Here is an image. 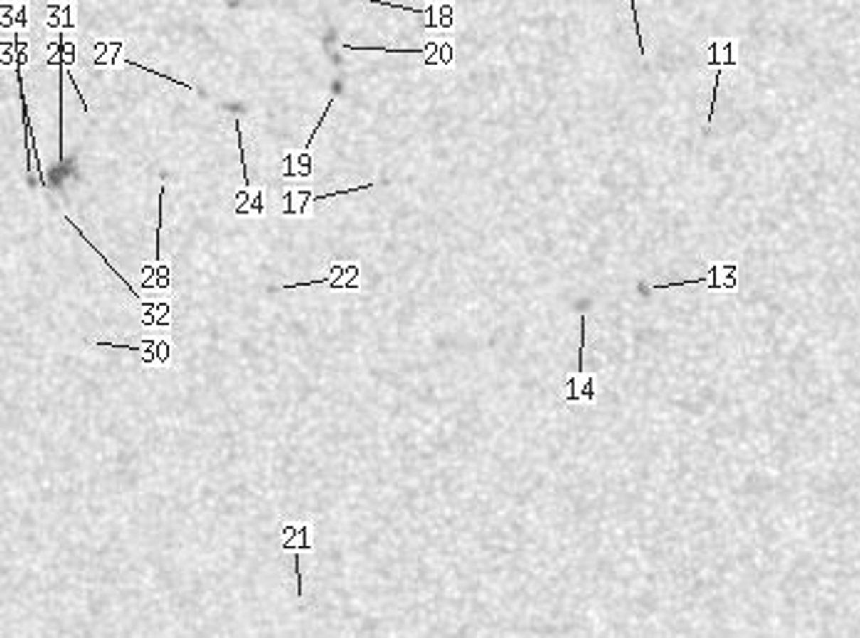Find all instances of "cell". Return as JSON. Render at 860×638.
<instances>
[{
  "label": "cell",
  "mask_w": 860,
  "mask_h": 638,
  "mask_svg": "<svg viewBox=\"0 0 860 638\" xmlns=\"http://www.w3.org/2000/svg\"><path fill=\"white\" fill-rule=\"evenodd\" d=\"M585 348H587V315H582V345H580V373H585Z\"/></svg>",
  "instance_id": "obj_1"
},
{
  "label": "cell",
  "mask_w": 860,
  "mask_h": 638,
  "mask_svg": "<svg viewBox=\"0 0 860 638\" xmlns=\"http://www.w3.org/2000/svg\"><path fill=\"white\" fill-rule=\"evenodd\" d=\"M296 579H299V596H304V574H301V556H296Z\"/></svg>",
  "instance_id": "obj_2"
}]
</instances>
